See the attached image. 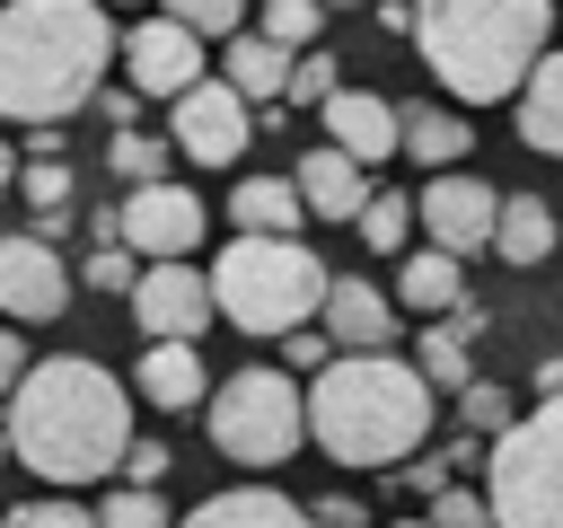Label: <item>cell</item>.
I'll return each mask as SVG.
<instances>
[{"instance_id":"836d02e7","label":"cell","mask_w":563,"mask_h":528,"mask_svg":"<svg viewBox=\"0 0 563 528\" xmlns=\"http://www.w3.org/2000/svg\"><path fill=\"white\" fill-rule=\"evenodd\" d=\"M167 18H185V26H194V35H211V44L246 35V0H167Z\"/></svg>"},{"instance_id":"f1b7e54d","label":"cell","mask_w":563,"mask_h":528,"mask_svg":"<svg viewBox=\"0 0 563 528\" xmlns=\"http://www.w3.org/2000/svg\"><path fill=\"white\" fill-rule=\"evenodd\" d=\"M18 194H26V211H70L79 202V176H70V158H26L18 167Z\"/></svg>"},{"instance_id":"ac0fdd59","label":"cell","mask_w":563,"mask_h":528,"mask_svg":"<svg viewBox=\"0 0 563 528\" xmlns=\"http://www.w3.org/2000/svg\"><path fill=\"white\" fill-rule=\"evenodd\" d=\"M290 70H299V53H290V44H273L264 26L220 44V79H229L238 97H255V106H282V97H290Z\"/></svg>"},{"instance_id":"d6a6232c","label":"cell","mask_w":563,"mask_h":528,"mask_svg":"<svg viewBox=\"0 0 563 528\" xmlns=\"http://www.w3.org/2000/svg\"><path fill=\"white\" fill-rule=\"evenodd\" d=\"M97 528H176V519H167V502L150 484H123V493L97 502Z\"/></svg>"},{"instance_id":"d6986e66","label":"cell","mask_w":563,"mask_h":528,"mask_svg":"<svg viewBox=\"0 0 563 528\" xmlns=\"http://www.w3.org/2000/svg\"><path fill=\"white\" fill-rule=\"evenodd\" d=\"M229 220H238V229H255V238H299L317 211H308L299 176H238V194H229Z\"/></svg>"},{"instance_id":"4dcf8cb0","label":"cell","mask_w":563,"mask_h":528,"mask_svg":"<svg viewBox=\"0 0 563 528\" xmlns=\"http://www.w3.org/2000/svg\"><path fill=\"white\" fill-rule=\"evenodd\" d=\"M457 422L466 431H484V440H501L519 414H510V387L501 378H475V387H457Z\"/></svg>"},{"instance_id":"60d3db41","label":"cell","mask_w":563,"mask_h":528,"mask_svg":"<svg viewBox=\"0 0 563 528\" xmlns=\"http://www.w3.org/2000/svg\"><path fill=\"white\" fill-rule=\"evenodd\" d=\"M26 370H35V361H26V343H18V334H0V387H18Z\"/></svg>"},{"instance_id":"2e32d148","label":"cell","mask_w":563,"mask_h":528,"mask_svg":"<svg viewBox=\"0 0 563 528\" xmlns=\"http://www.w3.org/2000/svg\"><path fill=\"white\" fill-rule=\"evenodd\" d=\"M299 194H308L317 220H361V211H369V167H361L352 150L317 141V150L299 158Z\"/></svg>"},{"instance_id":"e575fe53","label":"cell","mask_w":563,"mask_h":528,"mask_svg":"<svg viewBox=\"0 0 563 528\" xmlns=\"http://www.w3.org/2000/svg\"><path fill=\"white\" fill-rule=\"evenodd\" d=\"M9 528H97V510H79V502L62 493V502H18Z\"/></svg>"},{"instance_id":"4fadbf2b","label":"cell","mask_w":563,"mask_h":528,"mask_svg":"<svg viewBox=\"0 0 563 528\" xmlns=\"http://www.w3.org/2000/svg\"><path fill=\"white\" fill-rule=\"evenodd\" d=\"M211 308H220V290H211V273H194L185 255L176 264H150L141 273V290H132V326L150 334V343H194L202 326H211Z\"/></svg>"},{"instance_id":"8d00e7d4","label":"cell","mask_w":563,"mask_h":528,"mask_svg":"<svg viewBox=\"0 0 563 528\" xmlns=\"http://www.w3.org/2000/svg\"><path fill=\"white\" fill-rule=\"evenodd\" d=\"M334 352H343V343H334L325 326H317V334H308V326H299V334H282V370H308V378H317Z\"/></svg>"},{"instance_id":"74e56055","label":"cell","mask_w":563,"mask_h":528,"mask_svg":"<svg viewBox=\"0 0 563 528\" xmlns=\"http://www.w3.org/2000/svg\"><path fill=\"white\" fill-rule=\"evenodd\" d=\"M167 475V449L158 440H132V458H123V484H158Z\"/></svg>"},{"instance_id":"f546056e","label":"cell","mask_w":563,"mask_h":528,"mask_svg":"<svg viewBox=\"0 0 563 528\" xmlns=\"http://www.w3.org/2000/svg\"><path fill=\"white\" fill-rule=\"evenodd\" d=\"M141 273H150V264H141L123 238H106V246L79 264V282H88V290H114V299H132V290H141Z\"/></svg>"},{"instance_id":"d4e9b609","label":"cell","mask_w":563,"mask_h":528,"mask_svg":"<svg viewBox=\"0 0 563 528\" xmlns=\"http://www.w3.org/2000/svg\"><path fill=\"white\" fill-rule=\"evenodd\" d=\"M545 246H554V211H545L537 194H510V202H501L493 255H501V264H545Z\"/></svg>"},{"instance_id":"83f0119b","label":"cell","mask_w":563,"mask_h":528,"mask_svg":"<svg viewBox=\"0 0 563 528\" xmlns=\"http://www.w3.org/2000/svg\"><path fill=\"white\" fill-rule=\"evenodd\" d=\"M255 26H264L273 44H290V53H308L317 26H325V0H255Z\"/></svg>"},{"instance_id":"5b68a950","label":"cell","mask_w":563,"mask_h":528,"mask_svg":"<svg viewBox=\"0 0 563 528\" xmlns=\"http://www.w3.org/2000/svg\"><path fill=\"white\" fill-rule=\"evenodd\" d=\"M211 290H220V317H229L238 334H299L308 317H325L334 273H325L299 238H255V229H238V238L211 255Z\"/></svg>"},{"instance_id":"4316f807","label":"cell","mask_w":563,"mask_h":528,"mask_svg":"<svg viewBox=\"0 0 563 528\" xmlns=\"http://www.w3.org/2000/svg\"><path fill=\"white\" fill-rule=\"evenodd\" d=\"M413 220H422V202H405V194H369V211H361V246H378V255H413Z\"/></svg>"},{"instance_id":"44dd1931","label":"cell","mask_w":563,"mask_h":528,"mask_svg":"<svg viewBox=\"0 0 563 528\" xmlns=\"http://www.w3.org/2000/svg\"><path fill=\"white\" fill-rule=\"evenodd\" d=\"M510 106H519V141H528L537 158H563V53H545Z\"/></svg>"},{"instance_id":"603a6c76","label":"cell","mask_w":563,"mask_h":528,"mask_svg":"<svg viewBox=\"0 0 563 528\" xmlns=\"http://www.w3.org/2000/svg\"><path fill=\"white\" fill-rule=\"evenodd\" d=\"M466 150H475L466 114H449V106H405V158H422V167L440 176V167H457Z\"/></svg>"},{"instance_id":"7402d4cb","label":"cell","mask_w":563,"mask_h":528,"mask_svg":"<svg viewBox=\"0 0 563 528\" xmlns=\"http://www.w3.org/2000/svg\"><path fill=\"white\" fill-rule=\"evenodd\" d=\"M141 396H150V405H167V414L202 405V352H194V343H176V334H167V343H150V352H141Z\"/></svg>"},{"instance_id":"ab89813d","label":"cell","mask_w":563,"mask_h":528,"mask_svg":"<svg viewBox=\"0 0 563 528\" xmlns=\"http://www.w3.org/2000/svg\"><path fill=\"white\" fill-rule=\"evenodd\" d=\"M97 106H106V123H114V132H132V114H141V88H132V79H123V88H106V97H97Z\"/></svg>"},{"instance_id":"7c38bea8","label":"cell","mask_w":563,"mask_h":528,"mask_svg":"<svg viewBox=\"0 0 563 528\" xmlns=\"http://www.w3.org/2000/svg\"><path fill=\"white\" fill-rule=\"evenodd\" d=\"M0 308H9L18 326H44V317H62V308H70V264L53 255V238H44V229L0 238Z\"/></svg>"},{"instance_id":"7a4b0ae2","label":"cell","mask_w":563,"mask_h":528,"mask_svg":"<svg viewBox=\"0 0 563 528\" xmlns=\"http://www.w3.org/2000/svg\"><path fill=\"white\" fill-rule=\"evenodd\" d=\"M114 62H123V35L106 0H9L0 9V114H18L26 132L97 106Z\"/></svg>"},{"instance_id":"7bdbcfd3","label":"cell","mask_w":563,"mask_h":528,"mask_svg":"<svg viewBox=\"0 0 563 528\" xmlns=\"http://www.w3.org/2000/svg\"><path fill=\"white\" fill-rule=\"evenodd\" d=\"M396 528H440V519H396Z\"/></svg>"},{"instance_id":"52a82bcc","label":"cell","mask_w":563,"mask_h":528,"mask_svg":"<svg viewBox=\"0 0 563 528\" xmlns=\"http://www.w3.org/2000/svg\"><path fill=\"white\" fill-rule=\"evenodd\" d=\"M484 493L501 528H563V396H537V414H519L493 440Z\"/></svg>"},{"instance_id":"9a60e30c","label":"cell","mask_w":563,"mask_h":528,"mask_svg":"<svg viewBox=\"0 0 563 528\" xmlns=\"http://www.w3.org/2000/svg\"><path fill=\"white\" fill-rule=\"evenodd\" d=\"M396 317H405L396 290L361 282V273H334V290H325V334H334L343 352H387V343H396Z\"/></svg>"},{"instance_id":"f6af8a7d","label":"cell","mask_w":563,"mask_h":528,"mask_svg":"<svg viewBox=\"0 0 563 528\" xmlns=\"http://www.w3.org/2000/svg\"><path fill=\"white\" fill-rule=\"evenodd\" d=\"M106 9H114V0H106Z\"/></svg>"},{"instance_id":"e0dca14e","label":"cell","mask_w":563,"mask_h":528,"mask_svg":"<svg viewBox=\"0 0 563 528\" xmlns=\"http://www.w3.org/2000/svg\"><path fill=\"white\" fill-rule=\"evenodd\" d=\"M396 299L413 308V317H457L466 308V255H449V246H413V255H396Z\"/></svg>"},{"instance_id":"ee69618b","label":"cell","mask_w":563,"mask_h":528,"mask_svg":"<svg viewBox=\"0 0 563 528\" xmlns=\"http://www.w3.org/2000/svg\"><path fill=\"white\" fill-rule=\"evenodd\" d=\"M334 9H352V0H334Z\"/></svg>"},{"instance_id":"30bf717a","label":"cell","mask_w":563,"mask_h":528,"mask_svg":"<svg viewBox=\"0 0 563 528\" xmlns=\"http://www.w3.org/2000/svg\"><path fill=\"white\" fill-rule=\"evenodd\" d=\"M501 202H510V194H493L484 176L440 167V176L422 185V238L449 246V255H484V246L501 238Z\"/></svg>"},{"instance_id":"ffe728a7","label":"cell","mask_w":563,"mask_h":528,"mask_svg":"<svg viewBox=\"0 0 563 528\" xmlns=\"http://www.w3.org/2000/svg\"><path fill=\"white\" fill-rule=\"evenodd\" d=\"M176 528H317V510H299L273 484H238V493H211L202 510H185Z\"/></svg>"},{"instance_id":"cb8c5ba5","label":"cell","mask_w":563,"mask_h":528,"mask_svg":"<svg viewBox=\"0 0 563 528\" xmlns=\"http://www.w3.org/2000/svg\"><path fill=\"white\" fill-rule=\"evenodd\" d=\"M475 326H484L475 308H457V317H431V326H422V370H431V387H449V396H457V387H475V370H466Z\"/></svg>"},{"instance_id":"ba28073f","label":"cell","mask_w":563,"mask_h":528,"mask_svg":"<svg viewBox=\"0 0 563 528\" xmlns=\"http://www.w3.org/2000/svg\"><path fill=\"white\" fill-rule=\"evenodd\" d=\"M167 141L194 158V167H238L246 141H255V97H238L229 79H202L167 106Z\"/></svg>"},{"instance_id":"3957f363","label":"cell","mask_w":563,"mask_h":528,"mask_svg":"<svg viewBox=\"0 0 563 528\" xmlns=\"http://www.w3.org/2000/svg\"><path fill=\"white\" fill-rule=\"evenodd\" d=\"M440 422V387L422 361L396 352H334L308 378V431L334 466H405Z\"/></svg>"},{"instance_id":"6da1fadb","label":"cell","mask_w":563,"mask_h":528,"mask_svg":"<svg viewBox=\"0 0 563 528\" xmlns=\"http://www.w3.org/2000/svg\"><path fill=\"white\" fill-rule=\"evenodd\" d=\"M9 449L44 484H106L132 458V396L114 370L62 352L9 387Z\"/></svg>"},{"instance_id":"b9f144b4","label":"cell","mask_w":563,"mask_h":528,"mask_svg":"<svg viewBox=\"0 0 563 528\" xmlns=\"http://www.w3.org/2000/svg\"><path fill=\"white\" fill-rule=\"evenodd\" d=\"M537 396H563V352H545V361H537Z\"/></svg>"},{"instance_id":"5bb4252c","label":"cell","mask_w":563,"mask_h":528,"mask_svg":"<svg viewBox=\"0 0 563 528\" xmlns=\"http://www.w3.org/2000/svg\"><path fill=\"white\" fill-rule=\"evenodd\" d=\"M317 114H325V141L352 150L361 167H378V158L405 150V106H387V97H369V88H334Z\"/></svg>"},{"instance_id":"277c9868","label":"cell","mask_w":563,"mask_h":528,"mask_svg":"<svg viewBox=\"0 0 563 528\" xmlns=\"http://www.w3.org/2000/svg\"><path fill=\"white\" fill-rule=\"evenodd\" d=\"M554 0H413V53L457 106H501L554 53Z\"/></svg>"},{"instance_id":"9c48e42d","label":"cell","mask_w":563,"mask_h":528,"mask_svg":"<svg viewBox=\"0 0 563 528\" xmlns=\"http://www.w3.org/2000/svg\"><path fill=\"white\" fill-rule=\"evenodd\" d=\"M123 246L141 255V264H176V255H194L202 246V229H211V211H202V194H185V185H132L123 202Z\"/></svg>"},{"instance_id":"8992f818","label":"cell","mask_w":563,"mask_h":528,"mask_svg":"<svg viewBox=\"0 0 563 528\" xmlns=\"http://www.w3.org/2000/svg\"><path fill=\"white\" fill-rule=\"evenodd\" d=\"M308 440H317L308 431V387L290 370L255 361V370H238V378L211 387V449L220 458H238V466H290Z\"/></svg>"},{"instance_id":"8fae6325","label":"cell","mask_w":563,"mask_h":528,"mask_svg":"<svg viewBox=\"0 0 563 528\" xmlns=\"http://www.w3.org/2000/svg\"><path fill=\"white\" fill-rule=\"evenodd\" d=\"M123 79L141 88V97H185V88H202V35L185 26V18H141V26H123Z\"/></svg>"},{"instance_id":"d590c367","label":"cell","mask_w":563,"mask_h":528,"mask_svg":"<svg viewBox=\"0 0 563 528\" xmlns=\"http://www.w3.org/2000/svg\"><path fill=\"white\" fill-rule=\"evenodd\" d=\"M343 79H334V62L325 53H299V70H290V106H325Z\"/></svg>"},{"instance_id":"484cf974","label":"cell","mask_w":563,"mask_h":528,"mask_svg":"<svg viewBox=\"0 0 563 528\" xmlns=\"http://www.w3.org/2000/svg\"><path fill=\"white\" fill-rule=\"evenodd\" d=\"M167 158H185V150H176V141H158V132H141V123L106 141V167H114L123 185H158V176H167Z\"/></svg>"},{"instance_id":"f35d334b","label":"cell","mask_w":563,"mask_h":528,"mask_svg":"<svg viewBox=\"0 0 563 528\" xmlns=\"http://www.w3.org/2000/svg\"><path fill=\"white\" fill-rule=\"evenodd\" d=\"M317 528H369V519H361V493H325V502H317Z\"/></svg>"},{"instance_id":"1f68e13d","label":"cell","mask_w":563,"mask_h":528,"mask_svg":"<svg viewBox=\"0 0 563 528\" xmlns=\"http://www.w3.org/2000/svg\"><path fill=\"white\" fill-rule=\"evenodd\" d=\"M431 519H440V528H501V510H493L484 484H440V493H431Z\"/></svg>"}]
</instances>
